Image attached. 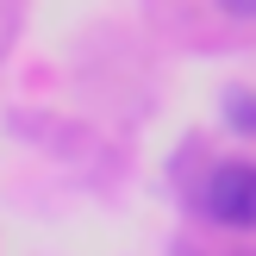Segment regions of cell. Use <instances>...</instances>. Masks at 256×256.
<instances>
[{"label": "cell", "instance_id": "6da1fadb", "mask_svg": "<svg viewBox=\"0 0 256 256\" xmlns=\"http://www.w3.org/2000/svg\"><path fill=\"white\" fill-rule=\"evenodd\" d=\"M206 219L225 232H256V162H219L206 175Z\"/></svg>", "mask_w": 256, "mask_h": 256}, {"label": "cell", "instance_id": "7a4b0ae2", "mask_svg": "<svg viewBox=\"0 0 256 256\" xmlns=\"http://www.w3.org/2000/svg\"><path fill=\"white\" fill-rule=\"evenodd\" d=\"M225 119H232V132H256V94L232 88V94H225Z\"/></svg>", "mask_w": 256, "mask_h": 256}, {"label": "cell", "instance_id": "3957f363", "mask_svg": "<svg viewBox=\"0 0 256 256\" xmlns=\"http://www.w3.org/2000/svg\"><path fill=\"white\" fill-rule=\"evenodd\" d=\"M225 12H232V19H256V0H219Z\"/></svg>", "mask_w": 256, "mask_h": 256}]
</instances>
